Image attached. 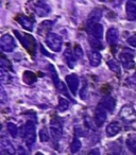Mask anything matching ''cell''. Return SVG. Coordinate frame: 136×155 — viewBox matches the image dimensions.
I'll list each match as a JSON object with an SVG mask.
<instances>
[{
  "mask_svg": "<svg viewBox=\"0 0 136 155\" xmlns=\"http://www.w3.org/2000/svg\"><path fill=\"white\" fill-rule=\"evenodd\" d=\"M14 33H15L18 41L24 46V48H26L27 51L30 54H32V55L35 54V46H36V43H35L34 37L31 36L28 33H22L17 30H14Z\"/></svg>",
  "mask_w": 136,
  "mask_h": 155,
  "instance_id": "obj_1",
  "label": "cell"
},
{
  "mask_svg": "<svg viewBox=\"0 0 136 155\" xmlns=\"http://www.w3.org/2000/svg\"><path fill=\"white\" fill-rule=\"evenodd\" d=\"M22 136L24 140L29 147H31L35 142L36 139V129H35V123L32 121H27L26 124L22 127Z\"/></svg>",
  "mask_w": 136,
  "mask_h": 155,
  "instance_id": "obj_2",
  "label": "cell"
},
{
  "mask_svg": "<svg viewBox=\"0 0 136 155\" xmlns=\"http://www.w3.org/2000/svg\"><path fill=\"white\" fill-rule=\"evenodd\" d=\"M46 45L48 46L50 50L54 52H58L62 50L63 47V38L58 34L53 32H50L46 36Z\"/></svg>",
  "mask_w": 136,
  "mask_h": 155,
  "instance_id": "obj_3",
  "label": "cell"
},
{
  "mask_svg": "<svg viewBox=\"0 0 136 155\" xmlns=\"http://www.w3.org/2000/svg\"><path fill=\"white\" fill-rule=\"evenodd\" d=\"M119 61L121 65L125 69H132L135 67V62H134V53L130 51L129 49H124L119 54Z\"/></svg>",
  "mask_w": 136,
  "mask_h": 155,
  "instance_id": "obj_4",
  "label": "cell"
},
{
  "mask_svg": "<svg viewBox=\"0 0 136 155\" xmlns=\"http://www.w3.org/2000/svg\"><path fill=\"white\" fill-rule=\"evenodd\" d=\"M0 48L3 52H12L16 48V41L10 34H5L0 38Z\"/></svg>",
  "mask_w": 136,
  "mask_h": 155,
  "instance_id": "obj_5",
  "label": "cell"
},
{
  "mask_svg": "<svg viewBox=\"0 0 136 155\" xmlns=\"http://www.w3.org/2000/svg\"><path fill=\"white\" fill-rule=\"evenodd\" d=\"M119 115H120V118L127 123L134 122V121L136 120V112L133 106L130 105V104H127V105L122 106Z\"/></svg>",
  "mask_w": 136,
  "mask_h": 155,
  "instance_id": "obj_6",
  "label": "cell"
},
{
  "mask_svg": "<svg viewBox=\"0 0 136 155\" xmlns=\"http://www.w3.org/2000/svg\"><path fill=\"white\" fill-rule=\"evenodd\" d=\"M50 132H51V136L54 140H60V138L63 135V127L62 123L56 117L51 119L50 121Z\"/></svg>",
  "mask_w": 136,
  "mask_h": 155,
  "instance_id": "obj_7",
  "label": "cell"
},
{
  "mask_svg": "<svg viewBox=\"0 0 136 155\" xmlns=\"http://www.w3.org/2000/svg\"><path fill=\"white\" fill-rule=\"evenodd\" d=\"M106 113H108L106 108L101 103L98 104L95 110V116H94V120H95V123L97 127H102L103 123L105 122L106 115H108Z\"/></svg>",
  "mask_w": 136,
  "mask_h": 155,
  "instance_id": "obj_8",
  "label": "cell"
},
{
  "mask_svg": "<svg viewBox=\"0 0 136 155\" xmlns=\"http://www.w3.org/2000/svg\"><path fill=\"white\" fill-rule=\"evenodd\" d=\"M66 81V84L69 88V91H71L72 95H77V91L79 89V86H80V79L77 74L75 73H71V74H68L65 79Z\"/></svg>",
  "mask_w": 136,
  "mask_h": 155,
  "instance_id": "obj_9",
  "label": "cell"
},
{
  "mask_svg": "<svg viewBox=\"0 0 136 155\" xmlns=\"http://www.w3.org/2000/svg\"><path fill=\"white\" fill-rule=\"evenodd\" d=\"M87 29H88L91 35L98 39H102L103 37V26L99 22H94V24H88L87 22Z\"/></svg>",
  "mask_w": 136,
  "mask_h": 155,
  "instance_id": "obj_10",
  "label": "cell"
},
{
  "mask_svg": "<svg viewBox=\"0 0 136 155\" xmlns=\"http://www.w3.org/2000/svg\"><path fill=\"white\" fill-rule=\"evenodd\" d=\"M16 21L25 29V30H28V31H32L33 30V21L26 15H17L16 16Z\"/></svg>",
  "mask_w": 136,
  "mask_h": 155,
  "instance_id": "obj_11",
  "label": "cell"
},
{
  "mask_svg": "<svg viewBox=\"0 0 136 155\" xmlns=\"http://www.w3.org/2000/svg\"><path fill=\"white\" fill-rule=\"evenodd\" d=\"M125 13H127V18L131 21L136 20V3L132 0L128 1L125 5Z\"/></svg>",
  "mask_w": 136,
  "mask_h": 155,
  "instance_id": "obj_12",
  "label": "cell"
},
{
  "mask_svg": "<svg viewBox=\"0 0 136 155\" xmlns=\"http://www.w3.org/2000/svg\"><path fill=\"white\" fill-rule=\"evenodd\" d=\"M87 55H88V61H89L91 66H93V67L99 66L100 63H101L102 56L97 50H89Z\"/></svg>",
  "mask_w": 136,
  "mask_h": 155,
  "instance_id": "obj_13",
  "label": "cell"
},
{
  "mask_svg": "<svg viewBox=\"0 0 136 155\" xmlns=\"http://www.w3.org/2000/svg\"><path fill=\"white\" fill-rule=\"evenodd\" d=\"M50 71L52 72V79H53V82H54L55 87L61 91V93H63L64 95L67 96V95H68V93H67V91H66V87H65V85L62 83V81L58 80V73H56V71L54 70V68H53V66H52V65H50Z\"/></svg>",
  "mask_w": 136,
  "mask_h": 155,
  "instance_id": "obj_14",
  "label": "cell"
},
{
  "mask_svg": "<svg viewBox=\"0 0 136 155\" xmlns=\"http://www.w3.org/2000/svg\"><path fill=\"white\" fill-rule=\"evenodd\" d=\"M118 37H119V34H118L117 29H115V28L108 29V33H106V41H108V43L110 44L112 47L117 45V43H118Z\"/></svg>",
  "mask_w": 136,
  "mask_h": 155,
  "instance_id": "obj_15",
  "label": "cell"
},
{
  "mask_svg": "<svg viewBox=\"0 0 136 155\" xmlns=\"http://www.w3.org/2000/svg\"><path fill=\"white\" fill-rule=\"evenodd\" d=\"M100 103L106 108V110H108V112H111V113L114 112L115 106H116V101H115L114 98L111 97V96H105V97H103Z\"/></svg>",
  "mask_w": 136,
  "mask_h": 155,
  "instance_id": "obj_16",
  "label": "cell"
},
{
  "mask_svg": "<svg viewBox=\"0 0 136 155\" xmlns=\"http://www.w3.org/2000/svg\"><path fill=\"white\" fill-rule=\"evenodd\" d=\"M64 58H65V62L66 64L68 65L69 68H74L75 65H76V62H77V58L76 56L74 55V52H71V50L69 48H67L64 52Z\"/></svg>",
  "mask_w": 136,
  "mask_h": 155,
  "instance_id": "obj_17",
  "label": "cell"
},
{
  "mask_svg": "<svg viewBox=\"0 0 136 155\" xmlns=\"http://www.w3.org/2000/svg\"><path fill=\"white\" fill-rule=\"evenodd\" d=\"M121 127L119 124V122L114 121V122H111L110 124L106 127V134H108V137H113V136L117 135V134L120 132Z\"/></svg>",
  "mask_w": 136,
  "mask_h": 155,
  "instance_id": "obj_18",
  "label": "cell"
},
{
  "mask_svg": "<svg viewBox=\"0 0 136 155\" xmlns=\"http://www.w3.org/2000/svg\"><path fill=\"white\" fill-rule=\"evenodd\" d=\"M34 11L37 15L39 16H44V15H47L49 13L50 9L48 8L47 5L43 2V1H39V2H36L34 5Z\"/></svg>",
  "mask_w": 136,
  "mask_h": 155,
  "instance_id": "obj_19",
  "label": "cell"
},
{
  "mask_svg": "<svg viewBox=\"0 0 136 155\" xmlns=\"http://www.w3.org/2000/svg\"><path fill=\"white\" fill-rule=\"evenodd\" d=\"M1 147H2V149L5 151V153H8V154H10V155H14L16 153L15 148L13 147V144H12L11 142H10V140L7 139L5 137L1 138Z\"/></svg>",
  "mask_w": 136,
  "mask_h": 155,
  "instance_id": "obj_20",
  "label": "cell"
},
{
  "mask_svg": "<svg viewBox=\"0 0 136 155\" xmlns=\"http://www.w3.org/2000/svg\"><path fill=\"white\" fill-rule=\"evenodd\" d=\"M52 26H53V22L50 20H45L38 26L37 32H38V34H49Z\"/></svg>",
  "mask_w": 136,
  "mask_h": 155,
  "instance_id": "obj_21",
  "label": "cell"
},
{
  "mask_svg": "<svg viewBox=\"0 0 136 155\" xmlns=\"http://www.w3.org/2000/svg\"><path fill=\"white\" fill-rule=\"evenodd\" d=\"M37 80V77L36 74H35L34 72H32V71H25L24 72V82L26 83V84H33L34 82H36Z\"/></svg>",
  "mask_w": 136,
  "mask_h": 155,
  "instance_id": "obj_22",
  "label": "cell"
},
{
  "mask_svg": "<svg viewBox=\"0 0 136 155\" xmlns=\"http://www.w3.org/2000/svg\"><path fill=\"white\" fill-rule=\"evenodd\" d=\"M101 15H102V13H101V11L100 10H98V9H96V10H94L93 12H91V14H89V16H88V24H94V22H99V20H100V18H101Z\"/></svg>",
  "mask_w": 136,
  "mask_h": 155,
  "instance_id": "obj_23",
  "label": "cell"
},
{
  "mask_svg": "<svg viewBox=\"0 0 136 155\" xmlns=\"http://www.w3.org/2000/svg\"><path fill=\"white\" fill-rule=\"evenodd\" d=\"M88 41H89V45L91 46L93 50H100L103 48V45H102V41L101 39H98L96 37H94L93 35H91L88 38Z\"/></svg>",
  "mask_w": 136,
  "mask_h": 155,
  "instance_id": "obj_24",
  "label": "cell"
},
{
  "mask_svg": "<svg viewBox=\"0 0 136 155\" xmlns=\"http://www.w3.org/2000/svg\"><path fill=\"white\" fill-rule=\"evenodd\" d=\"M127 146L131 152L136 154V135H130L127 138Z\"/></svg>",
  "mask_w": 136,
  "mask_h": 155,
  "instance_id": "obj_25",
  "label": "cell"
},
{
  "mask_svg": "<svg viewBox=\"0 0 136 155\" xmlns=\"http://www.w3.org/2000/svg\"><path fill=\"white\" fill-rule=\"evenodd\" d=\"M108 154L110 155H124V153H123L120 146L113 143V144H111V147L108 148Z\"/></svg>",
  "mask_w": 136,
  "mask_h": 155,
  "instance_id": "obj_26",
  "label": "cell"
},
{
  "mask_svg": "<svg viewBox=\"0 0 136 155\" xmlns=\"http://www.w3.org/2000/svg\"><path fill=\"white\" fill-rule=\"evenodd\" d=\"M69 107V101L64 98H58V112H65V110H68Z\"/></svg>",
  "mask_w": 136,
  "mask_h": 155,
  "instance_id": "obj_27",
  "label": "cell"
},
{
  "mask_svg": "<svg viewBox=\"0 0 136 155\" xmlns=\"http://www.w3.org/2000/svg\"><path fill=\"white\" fill-rule=\"evenodd\" d=\"M9 75V71L5 70V69H0V79H1L2 84H7V83L11 82V78Z\"/></svg>",
  "mask_w": 136,
  "mask_h": 155,
  "instance_id": "obj_28",
  "label": "cell"
},
{
  "mask_svg": "<svg viewBox=\"0 0 136 155\" xmlns=\"http://www.w3.org/2000/svg\"><path fill=\"white\" fill-rule=\"evenodd\" d=\"M0 67H1V69H5V70H7V71L12 70L11 63H10L5 58H3V56L0 58Z\"/></svg>",
  "mask_w": 136,
  "mask_h": 155,
  "instance_id": "obj_29",
  "label": "cell"
},
{
  "mask_svg": "<svg viewBox=\"0 0 136 155\" xmlns=\"http://www.w3.org/2000/svg\"><path fill=\"white\" fill-rule=\"evenodd\" d=\"M8 131H9L10 135H11L12 137H14V138H15L16 136H17V134H18L17 127H16V125L14 124V123H12V122L8 123Z\"/></svg>",
  "mask_w": 136,
  "mask_h": 155,
  "instance_id": "obj_30",
  "label": "cell"
},
{
  "mask_svg": "<svg viewBox=\"0 0 136 155\" xmlns=\"http://www.w3.org/2000/svg\"><path fill=\"white\" fill-rule=\"evenodd\" d=\"M108 67H110L111 70L114 71V72L117 73V74H120V68H119L118 64H117L114 60L108 61Z\"/></svg>",
  "mask_w": 136,
  "mask_h": 155,
  "instance_id": "obj_31",
  "label": "cell"
},
{
  "mask_svg": "<svg viewBox=\"0 0 136 155\" xmlns=\"http://www.w3.org/2000/svg\"><path fill=\"white\" fill-rule=\"evenodd\" d=\"M80 149H81V141L78 138H76V139H74L71 146H70V150H71L72 153H77L80 151Z\"/></svg>",
  "mask_w": 136,
  "mask_h": 155,
  "instance_id": "obj_32",
  "label": "cell"
},
{
  "mask_svg": "<svg viewBox=\"0 0 136 155\" xmlns=\"http://www.w3.org/2000/svg\"><path fill=\"white\" fill-rule=\"evenodd\" d=\"M74 55L76 56L77 60H80V58H82L83 50H82V48H81L79 45H76L74 47Z\"/></svg>",
  "mask_w": 136,
  "mask_h": 155,
  "instance_id": "obj_33",
  "label": "cell"
},
{
  "mask_svg": "<svg viewBox=\"0 0 136 155\" xmlns=\"http://www.w3.org/2000/svg\"><path fill=\"white\" fill-rule=\"evenodd\" d=\"M39 138H41V142H46L49 140V134H48L47 130L41 129V131H39Z\"/></svg>",
  "mask_w": 136,
  "mask_h": 155,
  "instance_id": "obj_34",
  "label": "cell"
},
{
  "mask_svg": "<svg viewBox=\"0 0 136 155\" xmlns=\"http://www.w3.org/2000/svg\"><path fill=\"white\" fill-rule=\"evenodd\" d=\"M127 41L131 47L136 48V34H133L132 36H130Z\"/></svg>",
  "mask_w": 136,
  "mask_h": 155,
  "instance_id": "obj_35",
  "label": "cell"
},
{
  "mask_svg": "<svg viewBox=\"0 0 136 155\" xmlns=\"http://www.w3.org/2000/svg\"><path fill=\"white\" fill-rule=\"evenodd\" d=\"M18 154H19V155H28V152H27L25 148L19 147V148H18Z\"/></svg>",
  "mask_w": 136,
  "mask_h": 155,
  "instance_id": "obj_36",
  "label": "cell"
},
{
  "mask_svg": "<svg viewBox=\"0 0 136 155\" xmlns=\"http://www.w3.org/2000/svg\"><path fill=\"white\" fill-rule=\"evenodd\" d=\"M7 96H5V91L3 89H1V102L2 103H5V101H7Z\"/></svg>",
  "mask_w": 136,
  "mask_h": 155,
  "instance_id": "obj_37",
  "label": "cell"
},
{
  "mask_svg": "<svg viewBox=\"0 0 136 155\" xmlns=\"http://www.w3.org/2000/svg\"><path fill=\"white\" fill-rule=\"evenodd\" d=\"M88 155H100V152L98 149H94V150H91V152H89Z\"/></svg>",
  "mask_w": 136,
  "mask_h": 155,
  "instance_id": "obj_38",
  "label": "cell"
},
{
  "mask_svg": "<svg viewBox=\"0 0 136 155\" xmlns=\"http://www.w3.org/2000/svg\"><path fill=\"white\" fill-rule=\"evenodd\" d=\"M35 155H44V154H41V153H39V152H37V153H36V154H35Z\"/></svg>",
  "mask_w": 136,
  "mask_h": 155,
  "instance_id": "obj_39",
  "label": "cell"
}]
</instances>
